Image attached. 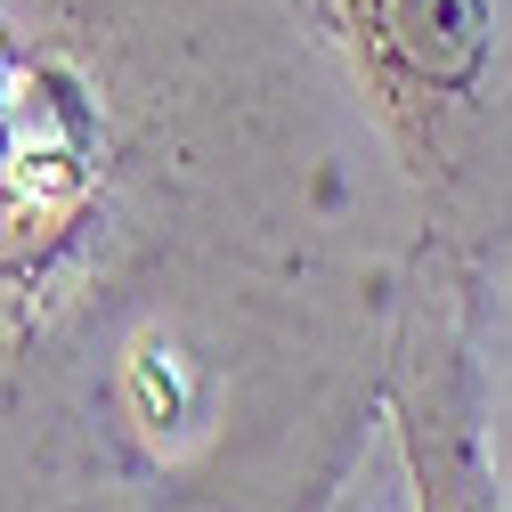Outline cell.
<instances>
[{
  "instance_id": "6da1fadb",
  "label": "cell",
  "mask_w": 512,
  "mask_h": 512,
  "mask_svg": "<svg viewBox=\"0 0 512 512\" xmlns=\"http://www.w3.org/2000/svg\"><path fill=\"white\" fill-rule=\"evenodd\" d=\"M358 17L423 82H472L488 57V0H358Z\"/></svg>"
}]
</instances>
